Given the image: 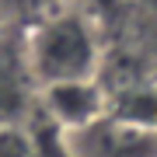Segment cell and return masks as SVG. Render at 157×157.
I'll list each match as a JSON object with an SVG mask.
<instances>
[{"mask_svg":"<svg viewBox=\"0 0 157 157\" xmlns=\"http://www.w3.org/2000/svg\"><path fill=\"white\" fill-rule=\"evenodd\" d=\"M28 70L39 87L52 84H77V80H98L101 45L91 17L67 11L42 21L28 39Z\"/></svg>","mask_w":157,"mask_h":157,"instance_id":"1","label":"cell"},{"mask_svg":"<svg viewBox=\"0 0 157 157\" xmlns=\"http://www.w3.org/2000/svg\"><path fill=\"white\" fill-rule=\"evenodd\" d=\"M63 157H157V129L133 126L112 112L59 133Z\"/></svg>","mask_w":157,"mask_h":157,"instance_id":"2","label":"cell"},{"mask_svg":"<svg viewBox=\"0 0 157 157\" xmlns=\"http://www.w3.org/2000/svg\"><path fill=\"white\" fill-rule=\"evenodd\" d=\"M42 105L59 122V133H63V129L87 126L91 119L105 115L108 112V91H101L98 80L52 84V87H42Z\"/></svg>","mask_w":157,"mask_h":157,"instance_id":"3","label":"cell"},{"mask_svg":"<svg viewBox=\"0 0 157 157\" xmlns=\"http://www.w3.org/2000/svg\"><path fill=\"white\" fill-rule=\"evenodd\" d=\"M108 112L133 126L157 129V87L136 84V87H122L119 94H108Z\"/></svg>","mask_w":157,"mask_h":157,"instance_id":"4","label":"cell"},{"mask_svg":"<svg viewBox=\"0 0 157 157\" xmlns=\"http://www.w3.org/2000/svg\"><path fill=\"white\" fill-rule=\"evenodd\" d=\"M0 157H35L32 143L14 129H0Z\"/></svg>","mask_w":157,"mask_h":157,"instance_id":"5","label":"cell"}]
</instances>
